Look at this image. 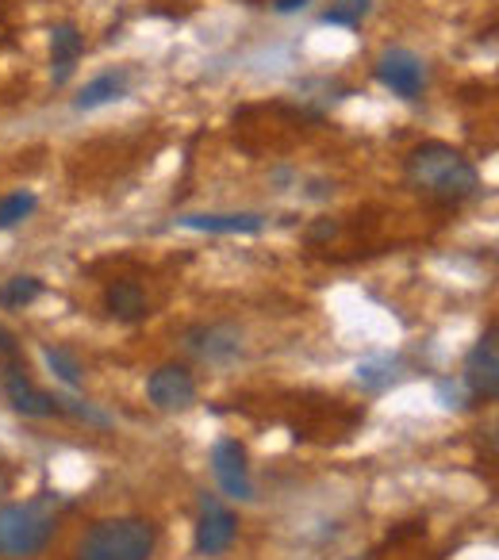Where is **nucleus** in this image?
<instances>
[{
    "label": "nucleus",
    "instance_id": "f257e3e1",
    "mask_svg": "<svg viewBox=\"0 0 499 560\" xmlns=\"http://www.w3.org/2000/svg\"><path fill=\"white\" fill-rule=\"evenodd\" d=\"M404 173L407 185L434 203H465L480 196V173H476L473 158H465L450 142H419L404 158Z\"/></svg>",
    "mask_w": 499,
    "mask_h": 560
},
{
    "label": "nucleus",
    "instance_id": "f03ea898",
    "mask_svg": "<svg viewBox=\"0 0 499 560\" xmlns=\"http://www.w3.org/2000/svg\"><path fill=\"white\" fill-rule=\"evenodd\" d=\"M58 495H35L27 503L0 506V557L27 560L47 552V545L58 534Z\"/></svg>",
    "mask_w": 499,
    "mask_h": 560
},
{
    "label": "nucleus",
    "instance_id": "7ed1b4c3",
    "mask_svg": "<svg viewBox=\"0 0 499 560\" xmlns=\"http://www.w3.org/2000/svg\"><path fill=\"white\" fill-rule=\"evenodd\" d=\"M158 549V526L139 514L101 518L78 545V560H150Z\"/></svg>",
    "mask_w": 499,
    "mask_h": 560
},
{
    "label": "nucleus",
    "instance_id": "20e7f679",
    "mask_svg": "<svg viewBox=\"0 0 499 560\" xmlns=\"http://www.w3.org/2000/svg\"><path fill=\"white\" fill-rule=\"evenodd\" d=\"M376 81L399 101H419L422 89H427V66H422V58L415 50L388 47L376 58Z\"/></svg>",
    "mask_w": 499,
    "mask_h": 560
},
{
    "label": "nucleus",
    "instance_id": "39448f33",
    "mask_svg": "<svg viewBox=\"0 0 499 560\" xmlns=\"http://www.w3.org/2000/svg\"><path fill=\"white\" fill-rule=\"evenodd\" d=\"M211 472H216V483L223 488L227 499H234V503L254 499V480H250L246 450H242L239 438H219L211 445Z\"/></svg>",
    "mask_w": 499,
    "mask_h": 560
},
{
    "label": "nucleus",
    "instance_id": "423d86ee",
    "mask_svg": "<svg viewBox=\"0 0 499 560\" xmlns=\"http://www.w3.org/2000/svg\"><path fill=\"white\" fill-rule=\"evenodd\" d=\"M239 537V518L231 506H223L216 495L200 499V518H196V557H223Z\"/></svg>",
    "mask_w": 499,
    "mask_h": 560
},
{
    "label": "nucleus",
    "instance_id": "0eeeda50",
    "mask_svg": "<svg viewBox=\"0 0 499 560\" xmlns=\"http://www.w3.org/2000/svg\"><path fill=\"white\" fill-rule=\"evenodd\" d=\"M0 392H4V399L12 404V411L24 415V419H55L58 415V396L35 388L32 376H27V369L20 365V361L4 365V373H0Z\"/></svg>",
    "mask_w": 499,
    "mask_h": 560
},
{
    "label": "nucleus",
    "instance_id": "6e6552de",
    "mask_svg": "<svg viewBox=\"0 0 499 560\" xmlns=\"http://www.w3.org/2000/svg\"><path fill=\"white\" fill-rule=\"evenodd\" d=\"M461 381L468 384V392H473L476 399H496L499 396V346H496V327L484 330L480 342L468 350L465 358V373H461Z\"/></svg>",
    "mask_w": 499,
    "mask_h": 560
},
{
    "label": "nucleus",
    "instance_id": "1a4fd4ad",
    "mask_svg": "<svg viewBox=\"0 0 499 560\" xmlns=\"http://www.w3.org/2000/svg\"><path fill=\"white\" fill-rule=\"evenodd\" d=\"M147 399L158 411H188L196 404V376L185 365H162L150 373Z\"/></svg>",
    "mask_w": 499,
    "mask_h": 560
},
{
    "label": "nucleus",
    "instance_id": "9d476101",
    "mask_svg": "<svg viewBox=\"0 0 499 560\" xmlns=\"http://www.w3.org/2000/svg\"><path fill=\"white\" fill-rule=\"evenodd\" d=\"M185 350L208 365H227L242 353V335L234 327H193L185 335Z\"/></svg>",
    "mask_w": 499,
    "mask_h": 560
},
{
    "label": "nucleus",
    "instance_id": "9b49d317",
    "mask_svg": "<svg viewBox=\"0 0 499 560\" xmlns=\"http://www.w3.org/2000/svg\"><path fill=\"white\" fill-rule=\"evenodd\" d=\"M185 231L200 234H262L266 231V215L262 211H200V215H181L177 219Z\"/></svg>",
    "mask_w": 499,
    "mask_h": 560
},
{
    "label": "nucleus",
    "instance_id": "f8f14e48",
    "mask_svg": "<svg viewBox=\"0 0 499 560\" xmlns=\"http://www.w3.org/2000/svg\"><path fill=\"white\" fill-rule=\"evenodd\" d=\"M81 55H85V35L78 24L62 20V24L50 27V62H55V85H66L70 73L78 70Z\"/></svg>",
    "mask_w": 499,
    "mask_h": 560
},
{
    "label": "nucleus",
    "instance_id": "ddd939ff",
    "mask_svg": "<svg viewBox=\"0 0 499 560\" xmlns=\"http://www.w3.org/2000/svg\"><path fill=\"white\" fill-rule=\"evenodd\" d=\"M104 307L119 323H139L150 315L147 292H142L139 280H112L108 289H104Z\"/></svg>",
    "mask_w": 499,
    "mask_h": 560
},
{
    "label": "nucleus",
    "instance_id": "4468645a",
    "mask_svg": "<svg viewBox=\"0 0 499 560\" xmlns=\"http://www.w3.org/2000/svg\"><path fill=\"white\" fill-rule=\"evenodd\" d=\"M127 93H131V70H108V73H101V78H93L85 89H81L78 101H73V108H78V112H96V108H104V104L124 101Z\"/></svg>",
    "mask_w": 499,
    "mask_h": 560
},
{
    "label": "nucleus",
    "instance_id": "2eb2a0df",
    "mask_svg": "<svg viewBox=\"0 0 499 560\" xmlns=\"http://www.w3.org/2000/svg\"><path fill=\"white\" fill-rule=\"evenodd\" d=\"M399 376H404V365H399V358H388V353H381V358H365L358 365V384L369 392L392 388Z\"/></svg>",
    "mask_w": 499,
    "mask_h": 560
},
{
    "label": "nucleus",
    "instance_id": "dca6fc26",
    "mask_svg": "<svg viewBox=\"0 0 499 560\" xmlns=\"http://www.w3.org/2000/svg\"><path fill=\"white\" fill-rule=\"evenodd\" d=\"M39 296H43V280L32 277V272H20V277H9L0 284V307H9V312L32 307Z\"/></svg>",
    "mask_w": 499,
    "mask_h": 560
},
{
    "label": "nucleus",
    "instance_id": "f3484780",
    "mask_svg": "<svg viewBox=\"0 0 499 560\" xmlns=\"http://www.w3.org/2000/svg\"><path fill=\"white\" fill-rule=\"evenodd\" d=\"M43 361H47V369L58 376V381L66 384L70 392H78L81 384H85V373H81V361L73 358L70 350H62V346H47L43 350Z\"/></svg>",
    "mask_w": 499,
    "mask_h": 560
},
{
    "label": "nucleus",
    "instance_id": "a211bd4d",
    "mask_svg": "<svg viewBox=\"0 0 499 560\" xmlns=\"http://www.w3.org/2000/svg\"><path fill=\"white\" fill-rule=\"evenodd\" d=\"M373 0H330L323 9V24L330 27H361V20L369 16Z\"/></svg>",
    "mask_w": 499,
    "mask_h": 560
},
{
    "label": "nucleus",
    "instance_id": "6ab92c4d",
    "mask_svg": "<svg viewBox=\"0 0 499 560\" xmlns=\"http://www.w3.org/2000/svg\"><path fill=\"white\" fill-rule=\"evenodd\" d=\"M39 208V196L27 192V188H20V192L4 196L0 200V231H9V226H20L32 211Z\"/></svg>",
    "mask_w": 499,
    "mask_h": 560
},
{
    "label": "nucleus",
    "instance_id": "aec40b11",
    "mask_svg": "<svg viewBox=\"0 0 499 560\" xmlns=\"http://www.w3.org/2000/svg\"><path fill=\"white\" fill-rule=\"evenodd\" d=\"M58 415H70V419L85 422V427H101V430H108L112 422H116L96 404H85V399H73V396H58Z\"/></svg>",
    "mask_w": 499,
    "mask_h": 560
},
{
    "label": "nucleus",
    "instance_id": "412c9836",
    "mask_svg": "<svg viewBox=\"0 0 499 560\" xmlns=\"http://www.w3.org/2000/svg\"><path fill=\"white\" fill-rule=\"evenodd\" d=\"M438 392V404L450 407V411H468V407L476 404V396L468 392V384L461 381V376H442V381L434 384Z\"/></svg>",
    "mask_w": 499,
    "mask_h": 560
},
{
    "label": "nucleus",
    "instance_id": "4be33fe9",
    "mask_svg": "<svg viewBox=\"0 0 499 560\" xmlns=\"http://www.w3.org/2000/svg\"><path fill=\"white\" fill-rule=\"evenodd\" d=\"M0 358L4 361H20V342L9 327H0Z\"/></svg>",
    "mask_w": 499,
    "mask_h": 560
},
{
    "label": "nucleus",
    "instance_id": "5701e85b",
    "mask_svg": "<svg viewBox=\"0 0 499 560\" xmlns=\"http://www.w3.org/2000/svg\"><path fill=\"white\" fill-rule=\"evenodd\" d=\"M312 0H269V9L277 12V16H292V12H304Z\"/></svg>",
    "mask_w": 499,
    "mask_h": 560
},
{
    "label": "nucleus",
    "instance_id": "b1692460",
    "mask_svg": "<svg viewBox=\"0 0 499 560\" xmlns=\"http://www.w3.org/2000/svg\"><path fill=\"white\" fill-rule=\"evenodd\" d=\"M335 231H338V226H335V223H330V219H327V223L312 226V231H307V238H312V242H320V238H335Z\"/></svg>",
    "mask_w": 499,
    "mask_h": 560
},
{
    "label": "nucleus",
    "instance_id": "393cba45",
    "mask_svg": "<svg viewBox=\"0 0 499 560\" xmlns=\"http://www.w3.org/2000/svg\"><path fill=\"white\" fill-rule=\"evenodd\" d=\"M9 488H12V472L4 465H0V499L9 495Z\"/></svg>",
    "mask_w": 499,
    "mask_h": 560
}]
</instances>
